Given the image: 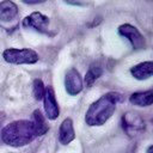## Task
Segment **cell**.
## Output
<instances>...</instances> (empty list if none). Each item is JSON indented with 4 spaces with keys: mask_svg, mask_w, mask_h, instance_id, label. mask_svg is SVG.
<instances>
[{
    "mask_svg": "<svg viewBox=\"0 0 153 153\" xmlns=\"http://www.w3.org/2000/svg\"><path fill=\"white\" fill-rule=\"evenodd\" d=\"M121 100V94L117 92H109L102 96L99 99L93 102L85 115L86 124L102 126L104 124L115 112L117 103Z\"/></svg>",
    "mask_w": 153,
    "mask_h": 153,
    "instance_id": "6da1fadb",
    "label": "cell"
},
{
    "mask_svg": "<svg viewBox=\"0 0 153 153\" xmlns=\"http://www.w3.org/2000/svg\"><path fill=\"white\" fill-rule=\"evenodd\" d=\"M0 135L1 140L6 145L13 147L25 146L33 141V139L37 136L32 122L27 120H19L8 123L2 128Z\"/></svg>",
    "mask_w": 153,
    "mask_h": 153,
    "instance_id": "7a4b0ae2",
    "label": "cell"
},
{
    "mask_svg": "<svg viewBox=\"0 0 153 153\" xmlns=\"http://www.w3.org/2000/svg\"><path fill=\"white\" fill-rule=\"evenodd\" d=\"M2 57L8 63L14 65H31L38 61V55L32 49H14L10 48L2 53Z\"/></svg>",
    "mask_w": 153,
    "mask_h": 153,
    "instance_id": "3957f363",
    "label": "cell"
},
{
    "mask_svg": "<svg viewBox=\"0 0 153 153\" xmlns=\"http://www.w3.org/2000/svg\"><path fill=\"white\" fill-rule=\"evenodd\" d=\"M122 128L129 136H134L145 129V122L137 114L129 111L122 116Z\"/></svg>",
    "mask_w": 153,
    "mask_h": 153,
    "instance_id": "277c9868",
    "label": "cell"
},
{
    "mask_svg": "<svg viewBox=\"0 0 153 153\" xmlns=\"http://www.w3.org/2000/svg\"><path fill=\"white\" fill-rule=\"evenodd\" d=\"M118 32L130 42L134 49H142L145 47V37L135 26L130 24H122L118 27Z\"/></svg>",
    "mask_w": 153,
    "mask_h": 153,
    "instance_id": "5b68a950",
    "label": "cell"
},
{
    "mask_svg": "<svg viewBox=\"0 0 153 153\" xmlns=\"http://www.w3.org/2000/svg\"><path fill=\"white\" fill-rule=\"evenodd\" d=\"M65 87L67 93L71 96H76L82 90V79L80 73L75 68H71L67 71L65 76Z\"/></svg>",
    "mask_w": 153,
    "mask_h": 153,
    "instance_id": "8992f818",
    "label": "cell"
},
{
    "mask_svg": "<svg viewBox=\"0 0 153 153\" xmlns=\"http://www.w3.org/2000/svg\"><path fill=\"white\" fill-rule=\"evenodd\" d=\"M48 25H49V18L39 12H33L23 19L24 27L35 29L36 31L39 32H45L48 30Z\"/></svg>",
    "mask_w": 153,
    "mask_h": 153,
    "instance_id": "52a82bcc",
    "label": "cell"
},
{
    "mask_svg": "<svg viewBox=\"0 0 153 153\" xmlns=\"http://www.w3.org/2000/svg\"><path fill=\"white\" fill-rule=\"evenodd\" d=\"M43 100H44V110H45V115L49 120H56L59 117L60 114V109L55 98V93L54 90L48 86L44 91V96H43Z\"/></svg>",
    "mask_w": 153,
    "mask_h": 153,
    "instance_id": "ba28073f",
    "label": "cell"
},
{
    "mask_svg": "<svg viewBox=\"0 0 153 153\" xmlns=\"http://www.w3.org/2000/svg\"><path fill=\"white\" fill-rule=\"evenodd\" d=\"M75 137V131L73 127V121L71 118H66L62 121L59 129V141L62 145H68Z\"/></svg>",
    "mask_w": 153,
    "mask_h": 153,
    "instance_id": "9c48e42d",
    "label": "cell"
},
{
    "mask_svg": "<svg viewBox=\"0 0 153 153\" xmlns=\"http://www.w3.org/2000/svg\"><path fill=\"white\" fill-rule=\"evenodd\" d=\"M131 75L137 80H146L153 76V61H145L130 68Z\"/></svg>",
    "mask_w": 153,
    "mask_h": 153,
    "instance_id": "30bf717a",
    "label": "cell"
},
{
    "mask_svg": "<svg viewBox=\"0 0 153 153\" xmlns=\"http://www.w3.org/2000/svg\"><path fill=\"white\" fill-rule=\"evenodd\" d=\"M18 14V7L11 0H2L0 2V20L10 22Z\"/></svg>",
    "mask_w": 153,
    "mask_h": 153,
    "instance_id": "8fae6325",
    "label": "cell"
},
{
    "mask_svg": "<svg viewBox=\"0 0 153 153\" xmlns=\"http://www.w3.org/2000/svg\"><path fill=\"white\" fill-rule=\"evenodd\" d=\"M129 102L136 106H148L153 104V90L135 92L129 97Z\"/></svg>",
    "mask_w": 153,
    "mask_h": 153,
    "instance_id": "7c38bea8",
    "label": "cell"
},
{
    "mask_svg": "<svg viewBox=\"0 0 153 153\" xmlns=\"http://www.w3.org/2000/svg\"><path fill=\"white\" fill-rule=\"evenodd\" d=\"M31 122L33 124V128H35V131H36L37 136L43 135L48 131V124H47L45 118L43 117V115L39 110H35L32 112V121Z\"/></svg>",
    "mask_w": 153,
    "mask_h": 153,
    "instance_id": "4fadbf2b",
    "label": "cell"
},
{
    "mask_svg": "<svg viewBox=\"0 0 153 153\" xmlns=\"http://www.w3.org/2000/svg\"><path fill=\"white\" fill-rule=\"evenodd\" d=\"M102 73H103V69H102L100 66H98V65H92V66L88 68V71H87V73H86V75H85L86 86L91 87V86L93 85V82L102 75Z\"/></svg>",
    "mask_w": 153,
    "mask_h": 153,
    "instance_id": "5bb4252c",
    "label": "cell"
},
{
    "mask_svg": "<svg viewBox=\"0 0 153 153\" xmlns=\"http://www.w3.org/2000/svg\"><path fill=\"white\" fill-rule=\"evenodd\" d=\"M32 91H33V96H35V98H36L37 100L43 99L45 87H44V84H43V81H42L41 79H35V80H33Z\"/></svg>",
    "mask_w": 153,
    "mask_h": 153,
    "instance_id": "9a60e30c",
    "label": "cell"
},
{
    "mask_svg": "<svg viewBox=\"0 0 153 153\" xmlns=\"http://www.w3.org/2000/svg\"><path fill=\"white\" fill-rule=\"evenodd\" d=\"M22 1H24L26 4H38V2H43L45 0H22Z\"/></svg>",
    "mask_w": 153,
    "mask_h": 153,
    "instance_id": "2e32d148",
    "label": "cell"
},
{
    "mask_svg": "<svg viewBox=\"0 0 153 153\" xmlns=\"http://www.w3.org/2000/svg\"><path fill=\"white\" fill-rule=\"evenodd\" d=\"M146 153H153V145H151V146H149V147L147 148Z\"/></svg>",
    "mask_w": 153,
    "mask_h": 153,
    "instance_id": "e0dca14e",
    "label": "cell"
}]
</instances>
